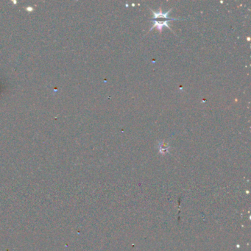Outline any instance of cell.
Listing matches in <instances>:
<instances>
[{"label":"cell","instance_id":"2","mask_svg":"<svg viewBox=\"0 0 251 251\" xmlns=\"http://www.w3.org/2000/svg\"><path fill=\"white\" fill-rule=\"evenodd\" d=\"M159 146V151L161 154H166L169 149V145L167 143H165L164 141H161L158 144Z\"/></svg>","mask_w":251,"mask_h":251},{"label":"cell","instance_id":"3","mask_svg":"<svg viewBox=\"0 0 251 251\" xmlns=\"http://www.w3.org/2000/svg\"><path fill=\"white\" fill-rule=\"evenodd\" d=\"M151 11L153 12V13L154 14V19H159V18H165V19H167V16L169 13L172 11V9L169 10V11L166 12L165 13H164L163 12H155L153 10H151Z\"/></svg>","mask_w":251,"mask_h":251},{"label":"cell","instance_id":"1","mask_svg":"<svg viewBox=\"0 0 251 251\" xmlns=\"http://www.w3.org/2000/svg\"><path fill=\"white\" fill-rule=\"evenodd\" d=\"M169 21L167 20V21H165V22H158V21H153V22H154V25H153V26L151 28H150V31L153 30V29L154 27H157L158 29L159 32H161L162 28H163V27H164V26L167 27L169 28V29H171V30H172L171 27L169 26V24H168V23H169Z\"/></svg>","mask_w":251,"mask_h":251}]
</instances>
